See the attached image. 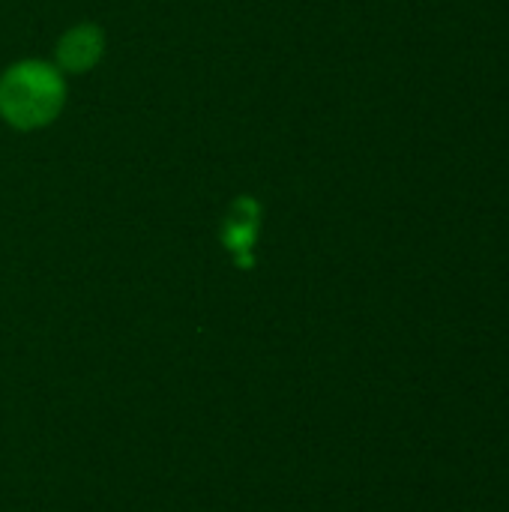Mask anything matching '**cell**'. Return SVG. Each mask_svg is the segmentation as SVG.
<instances>
[{
  "mask_svg": "<svg viewBox=\"0 0 509 512\" xmlns=\"http://www.w3.org/2000/svg\"><path fill=\"white\" fill-rule=\"evenodd\" d=\"M99 54H102V33L96 27H90V24L69 30L60 39V48H57L60 63L66 69H72V72H81V69L93 66Z\"/></svg>",
  "mask_w": 509,
  "mask_h": 512,
  "instance_id": "obj_3",
  "label": "cell"
},
{
  "mask_svg": "<svg viewBox=\"0 0 509 512\" xmlns=\"http://www.w3.org/2000/svg\"><path fill=\"white\" fill-rule=\"evenodd\" d=\"M63 102V81L45 63L12 66L0 78V114L21 129L48 123Z\"/></svg>",
  "mask_w": 509,
  "mask_h": 512,
  "instance_id": "obj_1",
  "label": "cell"
},
{
  "mask_svg": "<svg viewBox=\"0 0 509 512\" xmlns=\"http://www.w3.org/2000/svg\"><path fill=\"white\" fill-rule=\"evenodd\" d=\"M258 228H261V207H258V201L249 198V195L246 198H237L231 204V210L225 213V219H222L219 237H222L225 249L234 255V261L240 267H249V261H252L249 252L255 246Z\"/></svg>",
  "mask_w": 509,
  "mask_h": 512,
  "instance_id": "obj_2",
  "label": "cell"
}]
</instances>
